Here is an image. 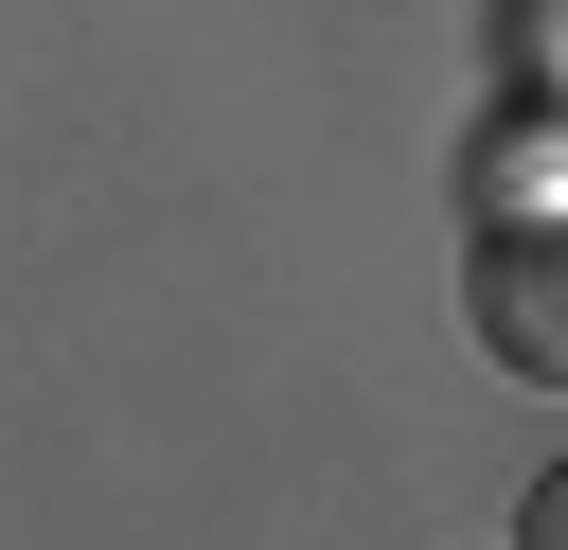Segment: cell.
Returning <instances> with one entry per match:
<instances>
[{"mask_svg": "<svg viewBox=\"0 0 568 550\" xmlns=\"http://www.w3.org/2000/svg\"><path fill=\"white\" fill-rule=\"evenodd\" d=\"M462 319L515 390H568V195H497L462 231Z\"/></svg>", "mask_w": 568, "mask_h": 550, "instance_id": "1", "label": "cell"}, {"mask_svg": "<svg viewBox=\"0 0 568 550\" xmlns=\"http://www.w3.org/2000/svg\"><path fill=\"white\" fill-rule=\"evenodd\" d=\"M515 550H568V461H550V479L515 497Z\"/></svg>", "mask_w": 568, "mask_h": 550, "instance_id": "2", "label": "cell"}]
</instances>
